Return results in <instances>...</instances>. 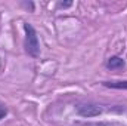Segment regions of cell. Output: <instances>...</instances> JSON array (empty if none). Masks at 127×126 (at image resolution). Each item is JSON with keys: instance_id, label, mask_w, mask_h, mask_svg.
<instances>
[{"instance_id": "cell-5", "label": "cell", "mask_w": 127, "mask_h": 126, "mask_svg": "<svg viewBox=\"0 0 127 126\" xmlns=\"http://www.w3.org/2000/svg\"><path fill=\"white\" fill-rule=\"evenodd\" d=\"M19 7H22L25 12H35V3L32 0H21L19 3Z\"/></svg>"}, {"instance_id": "cell-8", "label": "cell", "mask_w": 127, "mask_h": 126, "mask_svg": "<svg viewBox=\"0 0 127 126\" xmlns=\"http://www.w3.org/2000/svg\"><path fill=\"white\" fill-rule=\"evenodd\" d=\"M96 126H126V125H120V123H97Z\"/></svg>"}, {"instance_id": "cell-2", "label": "cell", "mask_w": 127, "mask_h": 126, "mask_svg": "<svg viewBox=\"0 0 127 126\" xmlns=\"http://www.w3.org/2000/svg\"><path fill=\"white\" fill-rule=\"evenodd\" d=\"M24 28V52L27 57H30L32 60L40 58L41 54V48H40V39H38V33L35 30V27L32 25L31 22H24L22 24Z\"/></svg>"}, {"instance_id": "cell-6", "label": "cell", "mask_w": 127, "mask_h": 126, "mask_svg": "<svg viewBox=\"0 0 127 126\" xmlns=\"http://www.w3.org/2000/svg\"><path fill=\"white\" fill-rule=\"evenodd\" d=\"M74 6V1L72 0H59V1H56V4H55V9L56 10H66V9H71Z\"/></svg>"}, {"instance_id": "cell-3", "label": "cell", "mask_w": 127, "mask_h": 126, "mask_svg": "<svg viewBox=\"0 0 127 126\" xmlns=\"http://www.w3.org/2000/svg\"><path fill=\"white\" fill-rule=\"evenodd\" d=\"M105 68L108 70V71H120V70H124L127 67V63L126 60L121 57V55H111V57H108L106 60H105Z\"/></svg>"}, {"instance_id": "cell-1", "label": "cell", "mask_w": 127, "mask_h": 126, "mask_svg": "<svg viewBox=\"0 0 127 126\" xmlns=\"http://www.w3.org/2000/svg\"><path fill=\"white\" fill-rule=\"evenodd\" d=\"M75 114L83 119H93L99 117L103 113H115V114H124L127 107L124 105H111V104H102L97 101H77L74 105Z\"/></svg>"}, {"instance_id": "cell-7", "label": "cell", "mask_w": 127, "mask_h": 126, "mask_svg": "<svg viewBox=\"0 0 127 126\" xmlns=\"http://www.w3.org/2000/svg\"><path fill=\"white\" fill-rule=\"evenodd\" d=\"M7 114H9V107H7L3 101H0V122H1Z\"/></svg>"}, {"instance_id": "cell-4", "label": "cell", "mask_w": 127, "mask_h": 126, "mask_svg": "<svg viewBox=\"0 0 127 126\" xmlns=\"http://www.w3.org/2000/svg\"><path fill=\"white\" fill-rule=\"evenodd\" d=\"M100 85L106 89H115V91H127V79L121 80H102Z\"/></svg>"}]
</instances>
